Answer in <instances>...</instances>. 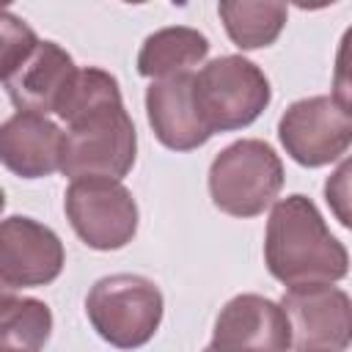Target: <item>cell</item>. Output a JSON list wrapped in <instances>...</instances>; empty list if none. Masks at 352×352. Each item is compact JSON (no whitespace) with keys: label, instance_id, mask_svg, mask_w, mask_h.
<instances>
[{"label":"cell","instance_id":"obj_1","mask_svg":"<svg viewBox=\"0 0 352 352\" xmlns=\"http://www.w3.org/2000/svg\"><path fill=\"white\" fill-rule=\"evenodd\" d=\"M66 124L60 173L121 182L138 157V132L124 107L118 80L99 66H77L55 104Z\"/></svg>","mask_w":352,"mask_h":352},{"label":"cell","instance_id":"obj_2","mask_svg":"<svg viewBox=\"0 0 352 352\" xmlns=\"http://www.w3.org/2000/svg\"><path fill=\"white\" fill-rule=\"evenodd\" d=\"M264 264L275 280L294 289L346 278L349 253L330 234L316 204L294 192L272 204L264 231Z\"/></svg>","mask_w":352,"mask_h":352},{"label":"cell","instance_id":"obj_3","mask_svg":"<svg viewBox=\"0 0 352 352\" xmlns=\"http://www.w3.org/2000/svg\"><path fill=\"white\" fill-rule=\"evenodd\" d=\"M160 286L135 272H116L99 278L85 294V316L96 336L116 349L146 346L162 322Z\"/></svg>","mask_w":352,"mask_h":352},{"label":"cell","instance_id":"obj_4","mask_svg":"<svg viewBox=\"0 0 352 352\" xmlns=\"http://www.w3.org/2000/svg\"><path fill=\"white\" fill-rule=\"evenodd\" d=\"M192 99L209 135L250 126L270 104L267 74L242 55H220L192 74Z\"/></svg>","mask_w":352,"mask_h":352},{"label":"cell","instance_id":"obj_5","mask_svg":"<svg viewBox=\"0 0 352 352\" xmlns=\"http://www.w3.org/2000/svg\"><path fill=\"white\" fill-rule=\"evenodd\" d=\"M283 187V162L258 138L228 143L209 165L212 204L231 217H256L275 204Z\"/></svg>","mask_w":352,"mask_h":352},{"label":"cell","instance_id":"obj_6","mask_svg":"<svg viewBox=\"0 0 352 352\" xmlns=\"http://www.w3.org/2000/svg\"><path fill=\"white\" fill-rule=\"evenodd\" d=\"M63 212L91 250H121L138 234V204L113 179H74L63 192Z\"/></svg>","mask_w":352,"mask_h":352},{"label":"cell","instance_id":"obj_7","mask_svg":"<svg viewBox=\"0 0 352 352\" xmlns=\"http://www.w3.org/2000/svg\"><path fill=\"white\" fill-rule=\"evenodd\" d=\"M278 140L302 168L330 165L352 143V113L333 94L297 99L278 121Z\"/></svg>","mask_w":352,"mask_h":352},{"label":"cell","instance_id":"obj_8","mask_svg":"<svg viewBox=\"0 0 352 352\" xmlns=\"http://www.w3.org/2000/svg\"><path fill=\"white\" fill-rule=\"evenodd\" d=\"M289 319L297 352H344L352 336L349 294L333 283L286 289L278 302Z\"/></svg>","mask_w":352,"mask_h":352},{"label":"cell","instance_id":"obj_9","mask_svg":"<svg viewBox=\"0 0 352 352\" xmlns=\"http://www.w3.org/2000/svg\"><path fill=\"white\" fill-rule=\"evenodd\" d=\"M66 264L60 236L25 214L0 220V283L11 289H36L52 283Z\"/></svg>","mask_w":352,"mask_h":352},{"label":"cell","instance_id":"obj_10","mask_svg":"<svg viewBox=\"0 0 352 352\" xmlns=\"http://www.w3.org/2000/svg\"><path fill=\"white\" fill-rule=\"evenodd\" d=\"M212 352H289L292 330L283 308L261 294L231 297L212 330Z\"/></svg>","mask_w":352,"mask_h":352},{"label":"cell","instance_id":"obj_11","mask_svg":"<svg viewBox=\"0 0 352 352\" xmlns=\"http://www.w3.org/2000/svg\"><path fill=\"white\" fill-rule=\"evenodd\" d=\"M63 132L38 113L16 110L0 124V165L19 179H44L60 170Z\"/></svg>","mask_w":352,"mask_h":352},{"label":"cell","instance_id":"obj_12","mask_svg":"<svg viewBox=\"0 0 352 352\" xmlns=\"http://www.w3.org/2000/svg\"><path fill=\"white\" fill-rule=\"evenodd\" d=\"M146 118L154 138L170 151H192L212 138L195 110L192 72L154 80L146 88Z\"/></svg>","mask_w":352,"mask_h":352},{"label":"cell","instance_id":"obj_13","mask_svg":"<svg viewBox=\"0 0 352 352\" xmlns=\"http://www.w3.org/2000/svg\"><path fill=\"white\" fill-rule=\"evenodd\" d=\"M74 58L55 41H38L33 52L22 60V66L3 80L8 99L16 110L25 113H55L60 94L74 77Z\"/></svg>","mask_w":352,"mask_h":352},{"label":"cell","instance_id":"obj_14","mask_svg":"<svg viewBox=\"0 0 352 352\" xmlns=\"http://www.w3.org/2000/svg\"><path fill=\"white\" fill-rule=\"evenodd\" d=\"M209 55V38L187 25L160 28L140 44L138 52V74L154 80L176 77L204 63Z\"/></svg>","mask_w":352,"mask_h":352},{"label":"cell","instance_id":"obj_15","mask_svg":"<svg viewBox=\"0 0 352 352\" xmlns=\"http://www.w3.org/2000/svg\"><path fill=\"white\" fill-rule=\"evenodd\" d=\"M217 14L228 38L239 50H261L278 41L280 30L286 28L289 8L270 0H223Z\"/></svg>","mask_w":352,"mask_h":352},{"label":"cell","instance_id":"obj_16","mask_svg":"<svg viewBox=\"0 0 352 352\" xmlns=\"http://www.w3.org/2000/svg\"><path fill=\"white\" fill-rule=\"evenodd\" d=\"M52 333V311L44 300L14 294L0 305V352H41Z\"/></svg>","mask_w":352,"mask_h":352},{"label":"cell","instance_id":"obj_17","mask_svg":"<svg viewBox=\"0 0 352 352\" xmlns=\"http://www.w3.org/2000/svg\"><path fill=\"white\" fill-rule=\"evenodd\" d=\"M38 44L36 30L8 8H0V80L11 77Z\"/></svg>","mask_w":352,"mask_h":352},{"label":"cell","instance_id":"obj_18","mask_svg":"<svg viewBox=\"0 0 352 352\" xmlns=\"http://www.w3.org/2000/svg\"><path fill=\"white\" fill-rule=\"evenodd\" d=\"M349 162L344 160L341 165H338V170L327 179V184H324V198H327V204L333 206V212H336V217H338V223L341 226H349V212H346V201H349Z\"/></svg>","mask_w":352,"mask_h":352},{"label":"cell","instance_id":"obj_19","mask_svg":"<svg viewBox=\"0 0 352 352\" xmlns=\"http://www.w3.org/2000/svg\"><path fill=\"white\" fill-rule=\"evenodd\" d=\"M14 294H16V289H11V286L0 283V305H3V302H8V300H11Z\"/></svg>","mask_w":352,"mask_h":352},{"label":"cell","instance_id":"obj_20","mask_svg":"<svg viewBox=\"0 0 352 352\" xmlns=\"http://www.w3.org/2000/svg\"><path fill=\"white\" fill-rule=\"evenodd\" d=\"M3 209H6V192H3V187H0V214H3Z\"/></svg>","mask_w":352,"mask_h":352},{"label":"cell","instance_id":"obj_21","mask_svg":"<svg viewBox=\"0 0 352 352\" xmlns=\"http://www.w3.org/2000/svg\"><path fill=\"white\" fill-rule=\"evenodd\" d=\"M204 352H212V349H209V346H206V349H204Z\"/></svg>","mask_w":352,"mask_h":352}]
</instances>
